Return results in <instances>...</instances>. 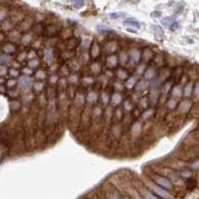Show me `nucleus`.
Here are the masks:
<instances>
[{"mask_svg": "<svg viewBox=\"0 0 199 199\" xmlns=\"http://www.w3.org/2000/svg\"><path fill=\"white\" fill-rule=\"evenodd\" d=\"M153 180L155 182L158 184V186H160L162 188H165V189H171L172 188V183L169 179L165 178L163 176H160V175H154L153 177Z\"/></svg>", "mask_w": 199, "mask_h": 199, "instance_id": "obj_1", "label": "nucleus"}, {"mask_svg": "<svg viewBox=\"0 0 199 199\" xmlns=\"http://www.w3.org/2000/svg\"><path fill=\"white\" fill-rule=\"evenodd\" d=\"M150 187H151V189L154 191V193H156L160 198H162V199H171V195L169 194L167 191H165L164 189H162V188H160L159 186L153 185V184Z\"/></svg>", "mask_w": 199, "mask_h": 199, "instance_id": "obj_2", "label": "nucleus"}, {"mask_svg": "<svg viewBox=\"0 0 199 199\" xmlns=\"http://www.w3.org/2000/svg\"><path fill=\"white\" fill-rule=\"evenodd\" d=\"M124 24H125V25H128V26L135 27V28H136V29H139V28L140 27L139 23L137 22L136 19H133V18H128V19L124 21Z\"/></svg>", "mask_w": 199, "mask_h": 199, "instance_id": "obj_3", "label": "nucleus"}, {"mask_svg": "<svg viewBox=\"0 0 199 199\" xmlns=\"http://www.w3.org/2000/svg\"><path fill=\"white\" fill-rule=\"evenodd\" d=\"M174 22H175V21H174V18H173V17H166V18H164V19H162L161 24L163 25V26H165V27H169V28H170L171 25Z\"/></svg>", "mask_w": 199, "mask_h": 199, "instance_id": "obj_4", "label": "nucleus"}, {"mask_svg": "<svg viewBox=\"0 0 199 199\" xmlns=\"http://www.w3.org/2000/svg\"><path fill=\"white\" fill-rule=\"evenodd\" d=\"M30 83H31V79L29 78L28 76H23L20 80V86L24 89L27 88V87L30 85Z\"/></svg>", "mask_w": 199, "mask_h": 199, "instance_id": "obj_5", "label": "nucleus"}, {"mask_svg": "<svg viewBox=\"0 0 199 199\" xmlns=\"http://www.w3.org/2000/svg\"><path fill=\"white\" fill-rule=\"evenodd\" d=\"M153 30H154V34L155 36H156V38L157 39H162L163 38V30L161 29V27H159V26H153Z\"/></svg>", "mask_w": 199, "mask_h": 199, "instance_id": "obj_6", "label": "nucleus"}, {"mask_svg": "<svg viewBox=\"0 0 199 199\" xmlns=\"http://www.w3.org/2000/svg\"><path fill=\"white\" fill-rule=\"evenodd\" d=\"M142 195H143V197L146 198V199H158L156 196H154V195L151 193L150 191H147L146 189L142 190Z\"/></svg>", "mask_w": 199, "mask_h": 199, "instance_id": "obj_7", "label": "nucleus"}, {"mask_svg": "<svg viewBox=\"0 0 199 199\" xmlns=\"http://www.w3.org/2000/svg\"><path fill=\"white\" fill-rule=\"evenodd\" d=\"M45 61L48 64H51L52 62V52L51 50H47L45 52Z\"/></svg>", "mask_w": 199, "mask_h": 199, "instance_id": "obj_8", "label": "nucleus"}, {"mask_svg": "<svg viewBox=\"0 0 199 199\" xmlns=\"http://www.w3.org/2000/svg\"><path fill=\"white\" fill-rule=\"evenodd\" d=\"M73 5L76 8H81V7L84 6V1L85 0H71Z\"/></svg>", "mask_w": 199, "mask_h": 199, "instance_id": "obj_9", "label": "nucleus"}, {"mask_svg": "<svg viewBox=\"0 0 199 199\" xmlns=\"http://www.w3.org/2000/svg\"><path fill=\"white\" fill-rule=\"evenodd\" d=\"M124 16H125V13H122V12L110 14V17L112 18V19H118V18H121V17H124Z\"/></svg>", "mask_w": 199, "mask_h": 199, "instance_id": "obj_10", "label": "nucleus"}, {"mask_svg": "<svg viewBox=\"0 0 199 199\" xmlns=\"http://www.w3.org/2000/svg\"><path fill=\"white\" fill-rule=\"evenodd\" d=\"M4 51L9 52V53H10V51L13 52L14 51V46H12L11 44H6L5 47H4Z\"/></svg>", "mask_w": 199, "mask_h": 199, "instance_id": "obj_11", "label": "nucleus"}, {"mask_svg": "<svg viewBox=\"0 0 199 199\" xmlns=\"http://www.w3.org/2000/svg\"><path fill=\"white\" fill-rule=\"evenodd\" d=\"M108 199H122L121 197L118 196V194L117 192H113L112 194H108Z\"/></svg>", "mask_w": 199, "mask_h": 199, "instance_id": "obj_12", "label": "nucleus"}, {"mask_svg": "<svg viewBox=\"0 0 199 199\" xmlns=\"http://www.w3.org/2000/svg\"><path fill=\"white\" fill-rule=\"evenodd\" d=\"M97 29L99 31H111V29L107 26H105V25H99V26L97 27Z\"/></svg>", "mask_w": 199, "mask_h": 199, "instance_id": "obj_13", "label": "nucleus"}, {"mask_svg": "<svg viewBox=\"0 0 199 199\" xmlns=\"http://www.w3.org/2000/svg\"><path fill=\"white\" fill-rule=\"evenodd\" d=\"M190 89H191V85H188L185 88V90H184V95H185L186 97H188L190 95V93H191Z\"/></svg>", "mask_w": 199, "mask_h": 199, "instance_id": "obj_14", "label": "nucleus"}, {"mask_svg": "<svg viewBox=\"0 0 199 199\" xmlns=\"http://www.w3.org/2000/svg\"><path fill=\"white\" fill-rule=\"evenodd\" d=\"M161 16V12H159V11H154L151 13V17H153V18H159Z\"/></svg>", "mask_w": 199, "mask_h": 199, "instance_id": "obj_15", "label": "nucleus"}, {"mask_svg": "<svg viewBox=\"0 0 199 199\" xmlns=\"http://www.w3.org/2000/svg\"><path fill=\"white\" fill-rule=\"evenodd\" d=\"M113 101L115 104L119 103V102H121V96H119V95H115L114 98H113Z\"/></svg>", "mask_w": 199, "mask_h": 199, "instance_id": "obj_16", "label": "nucleus"}, {"mask_svg": "<svg viewBox=\"0 0 199 199\" xmlns=\"http://www.w3.org/2000/svg\"><path fill=\"white\" fill-rule=\"evenodd\" d=\"M9 62V59L5 56H2L1 57V64H5V63H8Z\"/></svg>", "mask_w": 199, "mask_h": 199, "instance_id": "obj_17", "label": "nucleus"}, {"mask_svg": "<svg viewBox=\"0 0 199 199\" xmlns=\"http://www.w3.org/2000/svg\"><path fill=\"white\" fill-rule=\"evenodd\" d=\"M170 28L172 29V30H174V29H177V28H178V23H177V22H174V23H173V24L171 25V27H170Z\"/></svg>", "mask_w": 199, "mask_h": 199, "instance_id": "obj_18", "label": "nucleus"}, {"mask_svg": "<svg viewBox=\"0 0 199 199\" xmlns=\"http://www.w3.org/2000/svg\"><path fill=\"white\" fill-rule=\"evenodd\" d=\"M168 105H169V107H170V108H173L175 106V102H174V101H170Z\"/></svg>", "mask_w": 199, "mask_h": 199, "instance_id": "obj_19", "label": "nucleus"}, {"mask_svg": "<svg viewBox=\"0 0 199 199\" xmlns=\"http://www.w3.org/2000/svg\"><path fill=\"white\" fill-rule=\"evenodd\" d=\"M29 65H30L31 67H32V65H35V67H36V66H37V65H38V61H37V60H35V61H33V62H31Z\"/></svg>", "mask_w": 199, "mask_h": 199, "instance_id": "obj_20", "label": "nucleus"}, {"mask_svg": "<svg viewBox=\"0 0 199 199\" xmlns=\"http://www.w3.org/2000/svg\"><path fill=\"white\" fill-rule=\"evenodd\" d=\"M10 73H11V75H13V76H17V75H18V72H17V71L15 72V71L11 70V71H10Z\"/></svg>", "mask_w": 199, "mask_h": 199, "instance_id": "obj_21", "label": "nucleus"}, {"mask_svg": "<svg viewBox=\"0 0 199 199\" xmlns=\"http://www.w3.org/2000/svg\"><path fill=\"white\" fill-rule=\"evenodd\" d=\"M195 93H196V96L199 97V85H197V87H196V91H195Z\"/></svg>", "mask_w": 199, "mask_h": 199, "instance_id": "obj_22", "label": "nucleus"}, {"mask_svg": "<svg viewBox=\"0 0 199 199\" xmlns=\"http://www.w3.org/2000/svg\"><path fill=\"white\" fill-rule=\"evenodd\" d=\"M132 81H133V79H131V80H129V82H131V83H129V84L128 85V86H129V88H132Z\"/></svg>", "mask_w": 199, "mask_h": 199, "instance_id": "obj_23", "label": "nucleus"}, {"mask_svg": "<svg viewBox=\"0 0 199 199\" xmlns=\"http://www.w3.org/2000/svg\"><path fill=\"white\" fill-rule=\"evenodd\" d=\"M5 71H6L5 68H4V67H1V74H2V75H5V74H4Z\"/></svg>", "mask_w": 199, "mask_h": 199, "instance_id": "obj_24", "label": "nucleus"}, {"mask_svg": "<svg viewBox=\"0 0 199 199\" xmlns=\"http://www.w3.org/2000/svg\"><path fill=\"white\" fill-rule=\"evenodd\" d=\"M9 82H10V83L8 84V86H13L14 84H15V82H14V81H9Z\"/></svg>", "mask_w": 199, "mask_h": 199, "instance_id": "obj_25", "label": "nucleus"}]
</instances>
